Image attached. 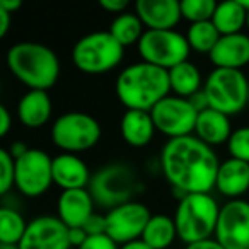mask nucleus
I'll return each instance as SVG.
<instances>
[{
	"label": "nucleus",
	"instance_id": "dca6fc26",
	"mask_svg": "<svg viewBox=\"0 0 249 249\" xmlns=\"http://www.w3.org/2000/svg\"><path fill=\"white\" fill-rule=\"evenodd\" d=\"M94 205L96 201L87 188L65 190L58 196V203H56L58 215L56 217L69 229L84 227L86 222L94 215Z\"/></svg>",
	"mask_w": 249,
	"mask_h": 249
},
{
	"label": "nucleus",
	"instance_id": "79ce46f5",
	"mask_svg": "<svg viewBox=\"0 0 249 249\" xmlns=\"http://www.w3.org/2000/svg\"><path fill=\"white\" fill-rule=\"evenodd\" d=\"M120 249H152V248H150V246H147L145 242L140 239V241H133V242H130V244L121 246Z\"/></svg>",
	"mask_w": 249,
	"mask_h": 249
},
{
	"label": "nucleus",
	"instance_id": "a18cd8bd",
	"mask_svg": "<svg viewBox=\"0 0 249 249\" xmlns=\"http://www.w3.org/2000/svg\"><path fill=\"white\" fill-rule=\"evenodd\" d=\"M248 28H249V12H248Z\"/></svg>",
	"mask_w": 249,
	"mask_h": 249
},
{
	"label": "nucleus",
	"instance_id": "f8f14e48",
	"mask_svg": "<svg viewBox=\"0 0 249 249\" xmlns=\"http://www.w3.org/2000/svg\"><path fill=\"white\" fill-rule=\"evenodd\" d=\"M150 217V210L140 201L123 203L106 213V234L121 246L140 241Z\"/></svg>",
	"mask_w": 249,
	"mask_h": 249
},
{
	"label": "nucleus",
	"instance_id": "0eeeda50",
	"mask_svg": "<svg viewBox=\"0 0 249 249\" xmlns=\"http://www.w3.org/2000/svg\"><path fill=\"white\" fill-rule=\"evenodd\" d=\"M208 106L232 116L249 104V79L242 70L213 69L203 84Z\"/></svg>",
	"mask_w": 249,
	"mask_h": 249
},
{
	"label": "nucleus",
	"instance_id": "2eb2a0df",
	"mask_svg": "<svg viewBox=\"0 0 249 249\" xmlns=\"http://www.w3.org/2000/svg\"><path fill=\"white\" fill-rule=\"evenodd\" d=\"M135 11L143 26L152 31L174 29L183 18L178 0H137Z\"/></svg>",
	"mask_w": 249,
	"mask_h": 249
},
{
	"label": "nucleus",
	"instance_id": "37998d69",
	"mask_svg": "<svg viewBox=\"0 0 249 249\" xmlns=\"http://www.w3.org/2000/svg\"><path fill=\"white\" fill-rule=\"evenodd\" d=\"M0 249H19L18 244H0Z\"/></svg>",
	"mask_w": 249,
	"mask_h": 249
},
{
	"label": "nucleus",
	"instance_id": "bb28decb",
	"mask_svg": "<svg viewBox=\"0 0 249 249\" xmlns=\"http://www.w3.org/2000/svg\"><path fill=\"white\" fill-rule=\"evenodd\" d=\"M186 39L191 50L198 53H207L210 55L212 50L215 48V45L220 39V33L217 31V28L213 26L212 21L205 22H195L188 28L186 31Z\"/></svg>",
	"mask_w": 249,
	"mask_h": 249
},
{
	"label": "nucleus",
	"instance_id": "7c9ffc66",
	"mask_svg": "<svg viewBox=\"0 0 249 249\" xmlns=\"http://www.w3.org/2000/svg\"><path fill=\"white\" fill-rule=\"evenodd\" d=\"M16 186V159L7 149H0V193L7 195Z\"/></svg>",
	"mask_w": 249,
	"mask_h": 249
},
{
	"label": "nucleus",
	"instance_id": "9d476101",
	"mask_svg": "<svg viewBox=\"0 0 249 249\" xmlns=\"http://www.w3.org/2000/svg\"><path fill=\"white\" fill-rule=\"evenodd\" d=\"M150 116H152L157 132H160L171 140L190 137L191 133H195L198 111L193 107L190 99L169 94L152 107Z\"/></svg>",
	"mask_w": 249,
	"mask_h": 249
},
{
	"label": "nucleus",
	"instance_id": "5701e85b",
	"mask_svg": "<svg viewBox=\"0 0 249 249\" xmlns=\"http://www.w3.org/2000/svg\"><path fill=\"white\" fill-rule=\"evenodd\" d=\"M212 22L220 36L237 35L242 33L244 26H248V11L242 7L239 0H225L217 5Z\"/></svg>",
	"mask_w": 249,
	"mask_h": 249
},
{
	"label": "nucleus",
	"instance_id": "9b49d317",
	"mask_svg": "<svg viewBox=\"0 0 249 249\" xmlns=\"http://www.w3.org/2000/svg\"><path fill=\"white\" fill-rule=\"evenodd\" d=\"M53 183V159L41 149H29L16 160V188L28 198H38Z\"/></svg>",
	"mask_w": 249,
	"mask_h": 249
},
{
	"label": "nucleus",
	"instance_id": "aec40b11",
	"mask_svg": "<svg viewBox=\"0 0 249 249\" xmlns=\"http://www.w3.org/2000/svg\"><path fill=\"white\" fill-rule=\"evenodd\" d=\"M121 137L130 147H145L152 142L156 135V124L149 111L126 109L120 121Z\"/></svg>",
	"mask_w": 249,
	"mask_h": 249
},
{
	"label": "nucleus",
	"instance_id": "c756f323",
	"mask_svg": "<svg viewBox=\"0 0 249 249\" xmlns=\"http://www.w3.org/2000/svg\"><path fill=\"white\" fill-rule=\"evenodd\" d=\"M227 150L231 157L249 164V126H241L232 132L227 142Z\"/></svg>",
	"mask_w": 249,
	"mask_h": 249
},
{
	"label": "nucleus",
	"instance_id": "20e7f679",
	"mask_svg": "<svg viewBox=\"0 0 249 249\" xmlns=\"http://www.w3.org/2000/svg\"><path fill=\"white\" fill-rule=\"evenodd\" d=\"M218 213L220 207L210 193L184 195L174 212L178 237L186 244L210 239L215 235Z\"/></svg>",
	"mask_w": 249,
	"mask_h": 249
},
{
	"label": "nucleus",
	"instance_id": "4be33fe9",
	"mask_svg": "<svg viewBox=\"0 0 249 249\" xmlns=\"http://www.w3.org/2000/svg\"><path fill=\"white\" fill-rule=\"evenodd\" d=\"M232 124L227 114L215 111L212 107L198 113L196 126H195V137L205 142L207 145H222L227 143L232 135Z\"/></svg>",
	"mask_w": 249,
	"mask_h": 249
},
{
	"label": "nucleus",
	"instance_id": "7ed1b4c3",
	"mask_svg": "<svg viewBox=\"0 0 249 249\" xmlns=\"http://www.w3.org/2000/svg\"><path fill=\"white\" fill-rule=\"evenodd\" d=\"M11 73L29 90H48L58 80L60 60L52 48L36 41H21L7 50Z\"/></svg>",
	"mask_w": 249,
	"mask_h": 249
},
{
	"label": "nucleus",
	"instance_id": "4468645a",
	"mask_svg": "<svg viewBox=\"0 0 249 249\" xmlns=\"http://www.w3.org/2000/svg\"><path fill=\"white\" fill-rule=\"evenodd\" d=\"M19 249H70L69 227L55 215H39L28 222Z\"/></svg>",
	"mask_w": 249,
	"mask_h": 249
},
{
	"label": "nucleus",
	"instance_id": "a19ab883",
	"mask_svg": "<svg viewBox=\"0 0 249 249\" xmlns=\"http://www.w3.org/2000/svg\"><path fill=\"white\" fill-rule=\"evenodd\" d=\"M21 7H22L21 0H0V9L11 12V14H14V12L19 11Z\"/></svg>",
	"mask_w": 249,
	"mask_h": 249
},
{
	"label": "nucleus",
	"instance_id": "b1692460",
	"mask_svg": "<svg viewBox=\"0 0 249 249\" xmlns=\"http://www.w3.org/2000/svg\"><path fill=\"white\" fill-rule=\"evenodd\" d=\"M169 72V84L171 90L174 92V96L184 97L190 99L193 94L201 90V72L195 63H191L190 60L179 63L174 69L167 70Z\"/></svg>",
	"mask_w": 249,
	"mask_h": 249
},
{
	"label": "nucleus",
	"instance_id": "2f4dec72",
	"mask_svg": "<svg viewBox=\"0 0 249 249\" xmlns=\"http://www.w3.org/2000/svg\"><path fill=\"white\" fill-rule=\"evenodd\" d=\"M79 249H120V246L107 234H101V235H89L87 241Z\"/></svg>",
	"mask_w": 249,
	"mask_h": 249
},
{
	"label": "nucleus",
	"instance_id": "6ab92c4d",
	"mask_svg": "<svg viewBox=\"0 0 249 249\" xmlns=\"http://www.w3.org/2000/svg\"><path fill=\"white\" fill-rule=\"evenodd\" d=\"M215 188L224 196L239 200L246 191H249V164L234 157L225 159L218 167Z\"/></svg>",
	"mask_w": 249,
	"mask_h": 249
},
{
	"label": "nucleus",
	"instance_id": "f704fd0d",
	"mask_svg": "<svg viewBox=\"0 0 249 249\" xmlns=\"http://www.w3.org/2000/svg\"><path fill=\"white\" fill-rule=\"evenodd\" d=\"M87 232L84 231V227H73L69 229V239H70V246H75L77 249L87 241Z\"/></svg>",
	"mask_w": 249,
	"mask_h": 249
},
{
	"label": "nucleus",
	"instance_id": "f3484780",
	"mask_svg": "<svg viewBox=\"0 0 249 249\" xmlns=\"http://www.w3.org/2000/svg\"><path fill=\"white\" fill-rule=\"evenodd\" d=\"M208 56L215 69L241 70L249 63V36L244 33L220 36Z\"/></svg>",
	"mask_w": 249,
	"mask_h": 249
},
{
	"label": "nucleus",
	"instance_id": "58836bf2",
	"mask_svg": "<svg viewBox=\"0 0 249 249\" xmlns=\"http://www.w3.org/2000/svg\"><path fill=\"white\" fill-rule=\"evenodd\" d=\"M11 18H12L11 12L0 9V38H4L7 35L9 28H11Z\"/></svg>",
	"mask_w": 249,
	"mask_h": 249
},
{
	"label": "nucleus",
	"instance_id": "e433bc0d",
	"mask_svg": "<svg viewBox=\"0 0 249 249\" xmlns=\"http://www.w3.org/2000/svg\"><path fill=\"white\" fill-rule=\"evenodd\" d=\"M184 249H225V248L215 237H210V239H205V241L193 242V244H186Z\"/></svg>",
	"mask_w": 249,
	"mask_h": 249
},
{
	"label": "nucleus",
	"instance_id": "f03ea898",
	"mask_svg": "<svg viewBox=\"0 0 249 249\" xmlns=\"http://www.w3.org/2000/svg\"><path fill=\"white\" fill-rule=\"evenodd\" d=\"M171 92L169 72L147 62L124 67L116 77L114 94L126 109L152 111Z\"/></svg>",
	"mask_w": 249,
	"mask_h": 249
},
{
	"label": "nucleus",
	"instance_id": "72a5a7b5",
	"mask_svg": "<svg viewBox=\"0 0 249 249\" xmlns=\"http://www.w3.org/2000/svg\"><path fill=\"white\" fill-rule=\"evenodd\" d=\"M99 5L106 12H113V14L120 16V12H124V9L128 7L130 2L128 0H101Z\"/></svg>",
	"mask_w": 249,
	"mask_h": 249
},
{
	"label": "nucleus",
	"instance_id": "c03bdc74",
	"mask_svg": "<svg viewBox=\"0 0 249 249\" xmlns=\"http://www.w3.org/2000/svg\"><path fill=\"white\" fill-rule=\"evenodd\" d=\"M239 2H241V5H242V7H244L246 11L249 12V0H239Z\"/></svg>",
	"mask_w": 249,
	"mask_h": 249
},
{
	"label": "nucleus",
	"instance_id": "412c9836",
	"mask_svg": "<svg viewBox=\"0 0 249 249\" xmlns=\"http://www.w3.org/2000/svg\"><path fill=\"white\" fill-rule=\"evenodd\" d=\"M48 90H28L18 103V118L26 128H41L52 118Z\"/></svg>",
	"mask_w": 249,
	"mask_h": 249
},
{
	"label": "nucleus",
	"instance_id": "c85d7f7f",
	"mask_svg": "<svg viewBox=\"0 0 249 249\" xmlns=\"http://www.w3.org/2000/svg\"><path fill=\"white\" fill-rule=\"evenodd\" d=\"M217 5L215 0H181V14L191 24L212 21Z\"/></svg>",
	"mask_w": 249,
	"mask_h": 249
},
{
	"label": "nucleus",
	"instance_id": "cd10ccee",
	"mask_svg": "<svg viewBox=\"0 0 249 249\" xmlns=\"http://www.w3.org/2000/svg\"><path fill=\"white\" fill-rule=\"evenodd\" d=\"M28 224L16 208H0V244H19Z\"/></svg>",
	"mask_w": 249,
	"mask_h": 249
},
{
	"label": "nucleus",
	"instance_id": "49530a36",
	"mask_svg": "<svg viewBox=\"0 0 249 249\" xmlns=\"http://www.w3.org/2000/svg\"><path fill=\"white\" fill-rule=\"evenodd\" d=\"M248 106H249V104H248Z\"/></svg>",
	"mask_w": 249,
	"mask_h": 249
},
{
	"label": "nucleus",
	"instance_id": "1a4fd4ad",
	"mask_svg": "<svg viewBox=\"0 0 249 249\" xmlns=\"http://www.w3.org/2000/svg\"><path fill=\"white\" fill-rule=\"evenodd\" d=\"M137 48L142 62L152 63L164 70H171L179 63L186 62L191 52L186 35H181L176 29H166V31L147 29Z\"/></svg>",
	"mask_w": 249,
	"mask_h": 249
},
{
	"label": "nucleus",
	"instance_id": "4c0bfd02",
	"mask_svg": "<svg viewBox=\"0 0 249 249\" xmlns=\"http://www.w3.org/2000/svg\"><path fill=\"white\" fill-rule=\"evenodd\" d=\"M190 103L193 104V107L195 109L200 113V111H203V109H208V99H207V96H205V92H203V89L200 90V92H196V94H193V96L190 97Z\"/></svg>",
	"mask_w": 249,
	"mask_h": 249
},
{
	"label": "nucleus",
	"instance_id": "c9c22d12",
	"mask_svg": "<svg viewBox=\"0 0 249 249\" xmlns=\"http://www.w3.org/2000/svg\"><path fill=\"white\" fill-rule=\"evenodd\" d=\"M11 128H12V116L7 107L2 104V106H0V135L5 137L11 132Z\"/></svg>",
	"mask_w": 249,
	"mask_h": 249
},
{
	"label": "nucleus",
	"instance_id": "a211bd4d",
	"mask_svg": "<svg viewBox=\"0 0 249 249\" xmlns=\"http://www.w3.org/2000/svg\"><path fill=\"white\" fill-rule=\"evenodd\" d=\"M90 178L89 167L77 154L62 152L53 157V183L63 191L89 188Z\"/></svg>",
	"mask_w": 249,
	"mask_h": 249
},
{
	"label": "nucleus",
	"instance_id": "39448f33",
	"mask_svg": "<svg viewBox=\"0 0 249 249\" xmlns=\"http://www.w3.org/2000/svg\"><path fill=\"white\" fill-rule=\"evenodd\" d=\"M142 188L133 167L124 162H111L99 167L92 174L89 183V193L97 207L107 212L114 207L133 201V195Z\"/></svg>",
	"mask_w": 249,
	"mask_h": 249
},
{
	"label": "nucleus",
	"instance_id": "393cba45",
	"mask_svg": "<svg viewBox=\"0 0 249 249\" xmlns=\"http://www.w3.org/2000/svg\"><path fill=\"white\" fill-rule=\"evenodd\" d=\"M176 237L178 229L174 224V217L166 213L152 215L142 234V241L152 249H167Z\"/></svg>",
	"mask_w": 249,
	"mask_h": 249
},
{
	"label": "nucleus",
	"instance_id": "6e6552de",
	"mask_svg": "<svg viewBox=\"0 0 249 249\" xmlns=\"http://www.w3.org/2000/svg\"><path fill=\"white\" fill-rule=\"evenodd\" d=\"M103 130L92 114L82 111L63 113L52 124V142L67 154L90 150L101 140Z\"/></svg>",
	"mask_w": 249,
	"mask_h": 249
},
{
	"label": "nucleus",
	"instance_id": "423d86ee",
	"mask_svg": "<svg viewBox=\"0 0 249 249\" xmlns=\"http://www.w3.org/2000/svg\"><path fill=\"white\" fill-rule=\"evenodd\" d=\"M124 56V48L109 31H94L77 39L72 48L75 69L87 75H101L116 69Z\"/></svg>",
	"mask_w": 249,
	"mask_h": 249
},
{
	"label": "nucleus",
	"instance_id": "ddd939ff",
	"mask_svg": "<svg viewBox=\"0 0 249 249\" xmlns=\"http://www.w3.org/2000/svg\"><path fill=\"white\" fill-rule=\"evenodd\" d=\"M215 239L225 249H249V201L229 200L220 207Z\"/></svg>",
	"mask_w": 249,
	"mask_h": 249
},
{
	"label": "nucleus",
	"instance_id": "f257e3e1",
	"mask_svg": "<svg viewBox=\"0 0 249 249\" xmlns=\"http://www.w3.org/2000/svg\"><path fill=\"white\" fill-rule=\"evenodd\" d=\"M159 166L174 191L184 196L210 193L215 188L220 162L210 145L190 135L167 140L160 150Z\"/></svg>",
	"mask_w": 249,
	"mask_h": 249
},
{
	"label": "nucleus",
	"instance_id": "a878e982",
	"mask_svg": "<svg viewBox=\"0 0 249 249\" xmlns=\"http://www.w3.org/2000/svg\"><path fill=\"white\" fill-rule=\"evenodd\" d=\"M143 22L140 21V18L137 14H132V12H123V14L116 16L111 22L109 29L107 31L111 33L114 39L120 43L123 48L132 45H139L140 38L143 36Z\"/></svg>",
	"mask_w": 249,
	"mask_h": 249
},
{
	"label": "nucleus",
	"instance_id": "ea45409f",
	"mask_svg": "<svg viewBox=\"0 0 249 249\" xmlns=\"http://www.w3.org/2000/svg\"><path fill=\"white\" fill-rule=\"evenodd\" d=\"M7 150H9V152H11V156L14 157L16 160H18L19 157H22L26 152H28V150H29V147L26 145L24 142H14L11 147H9Z\"/></svg>",
	"mask_w": 249,
	"mask_h": 249
},
{
	"label": "nucleus",
	"instance_id": "473e14b6",
	"mask_svg": "<svg viewBox=\"0 0 249 249\" xmlns=\"http://www.w3.org/2000/svg\"><path fill=\"white\" fill-rule=\"evenodd\" d=\"M84 231L87 232V235H101L106 234V215L94 213L89 220L84 225Z\"/></svg>",
	"mask_w": 249,
	"mask_h": 249
}]
</instances>
